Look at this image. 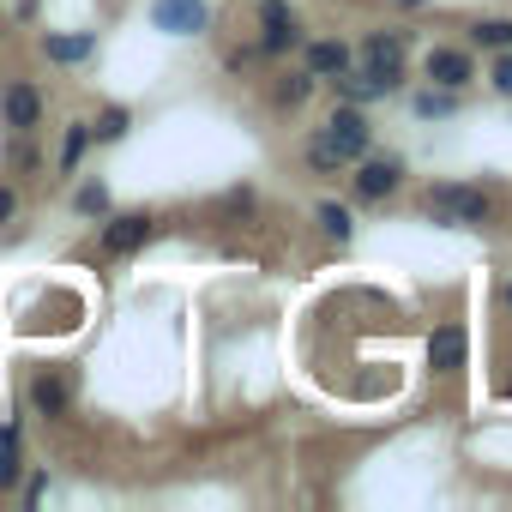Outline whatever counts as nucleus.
Instances as JSON below:
<instances>
[{
	"label": "nucleus",
	"instance_id": "obj_1",
	"mask_svg": "<svg viewBox=\"0 0 512 512\" xmlns=\"http://www.w3.org/2000/svg\"><path fill=\"white\" fill-rule=\"evenodd\" d=\"M320 145H326L338 163H356V157H368V145H374V127H368V115L350 103V109H332V121H326Z\"/></svg>",
	"mask_w": 512,
	"mask_h": 512
},
{
	"label": "nucleus",
	"instance_id": "obj_2",
	"mask_svg": "<svg viewBox=\"0 0 512 512\" xmlns=\"http://www.w3.org/2000/svg\"><path fill=\"white\" fill-rule=\"evenodd\" d=\"M157 235V217L151 211H103V253L109 260H127V253H139L145 241Z\"/></svg>",
	"mask_w": 512,
	"mask_h": 512
},
{
	"label": "nucleus",
	"instance_id": "obj_3",
	"mask_svg": "<svg viewBox=\"0 0 512 512\" xmlns=\"http://www.w3.org/2000/svg\"><path fill=\"white\" fill-rule=\"evenodd\" d=\"M362 73L380 85V91H398L404 85V31H374L362 43Z\"/></svg>",
	"mask_w": 512,
	"mask_h": 512
},
{
	"label": "nucleus",
	"instance_id": "obj_4",
	"mask_svg": "<svg viewBox=\"0 0 512 512\" xmlns=\"http://www.w3.org/2000/svg\"><path fill=\"white\" fill-rule=\"evenodd\" d=\"M43 115H49V97L31 79H13L7 91H0V127H7V133H37Z\"/></svg>",
	"mask_w": 512,
	"mask_h": 512
},
{
	"label": "nucleus",
	"instance_id": "obj_5",
	"mask_svg": "<svg viewBox=\"0 0 512 512\" xmlns=\"http://www.w3.org/2000/svg\"><path fill=\"white\" fill-rule=\"evenodd\" d=\"M302 43V25L284 0H260V55H290Z\"/></svg>",
	"mask_w": 512,
	"mask_h": 512
},
{
	"label": "nucleus",
	"instance_id": "obj_6",
	"mask_svg": "<svg viewBox=\"0 0 512 512\" xmlns=\"http://www.w3.org/2000/svg\"><path fill=\"white\" fill-rule=\"evenodd\" d=\"M151 25L169 31V37H199L205 31V0H157Z\"/></svg>",
	"mask_w": 512,
	"mask_h": 512
},
{
	"label": "nucleus",
	"instance_id": "obj_7",
	"mask_svg": "<svg viewBox=\"0 0 512 512\" xmlns=\"http://www.w3.org/2000/svg\"><path fill=\"white\" fill-rule=\"evenodd\" d=\"M362 169H356V199H386V193H398V181H404V163L398 157H356Z\"/></svg>",
	"mask_w": 512,
	"mask_h": 512
},
{
	"label": "nucleus",
	"instance_id": "obj_8",
	"mask_svg": "<svg viewBox=\"0 0 512 512\" xmlns=\"http://www.w3.org/2000/svg\"><path fill=\"white\" fill-rule=\"evenodd\" d=\"M428 362H434V374H464V362H470V338H464V326H434V338H428Z\"/></svg>",
	"mask_w": 512,
	"mask_h": 512
},
{
	"label": "nucleus",
	"instance_id": "obj_9",
	"mask_svg": "<svg viewBox=\"0 0 512 512\" xmlns=\"http://www.w3.org/2000/svg\"><path fill=\"white\" fill-rule=\"evenodd\" d=\"M422 67H428V79H434L440 91H464V85L476 79V67H470V55H464V49H428V61H422Z\"/></svg>",
	"mask_w": 512,
	"mask_h": 512
},
{
	"label": "nucleus",
	"instance_id": "obj_10",
	"mask_svg": "<svg viewBox=\"0 0 512 512\" xmlns=\"http://www.w3.org/2000/svg\"><path fill=\"white\" fill-rule=\"evenodd\" d=\"M31 410H37V416H49V422H61V416L73 410L67 380H61V374H37V380H31Z\"/></svg>",
	"mask_w": 512,
	"mask_h": 512
},
{
	"label": "nucleus",
	"instance_id": "obj_11",
	"mask_svg": "<svg viewBox=\"0 0 512 512\" xmlns=\"http://www.w3.org/2000/svg\"><path fill=\"white\" fill-rule=\"evenodd\" d=\"M91 49H97L91 31H73V37L49 31V37H43V61H55V67H79V61H91Z\"/></svg>",
	"mask_w": 512,
	"mask_h": 512
},
{
	"label": "nucleus",
	"instance_id": "obj_12",
	"mask_svg": "<svg viewBox=\"0 0 512 512\" xmlns=\"http://www.w3.org/2000/svg\"><path fill=\"white\" fill-rule=\"evenodd\" d=\"M25 482V446H19V422L7 416L0 422V488H13Z\"/></svg>",
	"mask_w": 512,
	"mask_h": 512
},
{
	"label": "nucleus",
	"instance_id": "obj_13",
	"mask_svg": "<svg viewBox=\"0 0 512 512\" xmlns=\"http://www.w3.org/2000/svg\"><path fill=\"white\" fill-rule=\"evenodd\" d=\"M91 145H97V139H91V121H73V127H67V139H61L55 175H79V163L91 157Z\"/></svg>",
	"mask_w": 512,
	"mask_h": 512
},
{
	"label": "nucleus",
	"instance_id": "obj_14",
	"mask_svg": "<svg viewBox=\"0 0 512 512\" xmlns=\"http://www.w3.org/2000/svg\"><path fill=\"white\" fill-rule=\"evenodd\" d=\"M350 61H356V55H350L344 43H332V37H326V43H308V73H314V79H338Z\"/></svg>",
	"mask_w": 512,
	"mask_h": 512
},
{
	"label": "nucleus",
	"instance_id": "obj_15",
	"mask_svg": "<svg viewBox=\"0 0 512 512\" xmlns=\"http://www.w3.org/2000/svg\"><path fill=\"white\" fill-rule=\"evenodd\" d=\"M494 217V199L476 193V187H458V205H452V229H482Z\"/></svg>",
	"mask_w": 512,
	"mask_h": 512
},
{
	"label": "nucleus",
	"instance_id": "obj_16",
	"mask_svg": "<svg viewBox=\"0 0 512 512\" xmlns=\"http://www.w3.org/2000/svg\"><path fill=\"white\" fill-rule=\"evenodd\" d=\"M127 133H133V109H127V103H109V109L91 121V139H97V145H121Z\"/></svg>",
	"mask_w": 512,
	"mask_h": 512
},
{
	"label": "nucleus",
	"instance_id": "obj_17",
	"mask_svg": "<svg viewBox=\"0 0 512 512\" xmlns=\"http://www.w3.org/2000/svg\"><path fill=\"white\" fill-rule=\"evenodd\" d=\"M308 91H314V73L302 67V73H284L272 97H278V109H296V103H308Z\"/></svg>",
	"mask_w": 512,
	"mask_h": 512
},
{
	"label": "nucleus",
	"instance_id": "obj_18",
	"mask_svg": "<svg viewBox=\"0 0 512 512\" xmlns=\"http://www.w3.org/2000/svg\"><path fill=\"white\" fill-rule=\"evenodd\" d=\"M314 223H320V229H326L332 241H350V235H356V217H350L344 205H332V199H326V205L314 211Z\"/></svg>",
	"mask_w": 512,
	"mask_h": 512
},
{
	"label": "nucleus",
	"instance_id": "obj_19",
	"mask_svg": "<svg viewBox=\"0 0 512 512\" xmlns=\"http://www.w3.org/2000/svg\"><path fill=\"white\" fill-rule=\"evenodd\" d=\"M73 211H79V217H103V211H109V187H103V181H85V187L73 193Z\"/></svg>",
	"mask_w": 512,
	"mask_h": 512
},
{
	"label": "nucleus",
	"instance_id": "obj_20",
	"mask_svg": "<svg viewBox=\"0 0 512 512\" xmlns=\"http://www.w3.org/2000/svg\"><path fill=\"white\" fill-rule=\"evenodd\" d=\"M470 37H476L482 49H512V19H482Z\"/></svg>",
	"mask_w": 512,
	"mask_h": 512
},
{
	"label": "nucleus",
	"instance_id": "obj_21",
	"mask_svg": "<svg viewBox=\"0 0 512 512\" xmlns=\"http://www.w3.org/2000/svg\"><path fill=\"white\" fill-rule=\"evenodd\" d=\"M452 205H458V187H434V193H428V217L446 223V229H452Z\"/></svg>",
	"mask_w": 512,
	"mask_h": 512
},
{
	"label": "nucleus",
	"instance_id": "obj_22",
	"mask_svg": "<svg viewBox=\"0 0 512 512\" xmlns=\"http://www.w3.org/2000/svg\"><path fill=\"white\" fill-rule=\"evenodd\" d=\"M452 109V91H422L416 97V115H446Z\"/></svg>",
	"mask_w": 512,
	"mask_h": 512
},
{
	"label": "nucleus",
	"instance_id": "obj_23",
	"mask_svg": "<svg viewBox=\"0 0 512 512\" xmlns=\"http://www.w3.org/2000/svg\"><path fill=\"white\" fill-rule=\"evenodd\" d=\"M308 169H320V175H338L344 163H338V157H332V151H326V145L314 139V145H308Z\"/></svg>",
	"mask_w": 512,
	"mask_h": 512
},
{
	"label": "nucleus",
	"instance_id": "obj_24",
	"mask_svg": "<svg viewBox=\"0 0 512 512\" xmlns=\"http://www.w3.org/2000/svg\"><path fill=\"white\" fill-rule=\"evenodd\" d=\"M488 79H494V91H500V97H512V49H500V61H494V73H488Z\"/></svg>",
	"mask_w": 512,
	"mask_h": 512
},
{
	"label": "nucleus",
	"instance_id": "obj_25",
	"mask_svg": "<svg viewBox=\"0 0 512 512\" xmlns=\"http://www.w3.org/2000/svg\"><path fill=\"white\" fill-rule=\"evenodd\" d=\"M13 217H19V187H13V181H0V229H7Z\"/></svg>",
	"mask_w": 512,
	"mask_h": 512
},
{
	"label": "nucleus",
	"instance_id": "obj_26",
	"mask_svg": "<svg viewBox=\"0 0 512 512\" xmlns=\"http://www.w3.org/2000/svg\"><path fill=\"white\" fill-rule=\"evenodd\" d=\"M0 43H7V19H0Z\"/></svg>",
	"mask_w": 512,
	"mask_h": 512
},
{
	"label": "nucleus",
	"instance_id": "obj_27",
	"mask_svg": "<svg viewBox=\"0 0 512 512\" xmlns=\"http://www.w3.org/2000/svg\"><path fill=\"white\" fill-rule=\"evenodd\" d=\"M506 308H512V284H506Z\"/></svg>",
	"mask_w": 512,
	"mask_h": 512
},
{
	"label": "nucleus",
	"instance_id": "obj_28",
	"mask_svg": "<svg viewBox=\"0 0 512 512\" xmlns=\"http://www.w3.org/2000/svg\"><path fill=\"white\" fill-rule=\"evenodd\" d=\"M506 398H512V386H506Z\"/></svg>",
	"mask_w": 512,
	"mask_h": 512
}]
</instances>
